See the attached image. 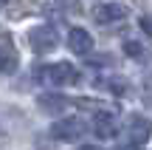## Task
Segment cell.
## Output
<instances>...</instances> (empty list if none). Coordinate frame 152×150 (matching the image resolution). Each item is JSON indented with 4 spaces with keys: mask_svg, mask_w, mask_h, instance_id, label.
<instances>
[{
    "mask_svg": "<svg viewBox=\"0 0 152 150\" xmlns=\"http://www.w3.org/2000/svg\"><path fill=\"white\" fill-rule=\"evenodd\" d=\"M37 77L48 79V82H54V85H76L79 82V71H76L71 62H54V65L37 68Z\"/></svg>",
    "mask_w": 152,
    "mask_h": 150,
    "instance_id": "6da1fadb",
    "label": "cell"
},
{
    "mask_svg": "<svg viewBox=\"0 0 152 150\" xmlns=\"http://www.w3.org/2000/svg\"><path fill=\"white\" fill-rule=\"evenodd\" d=\"M85 122L82 119H76V116H71V119H59V122L51 128V136H54L56 142H76V139H82L85 136Z\"/></svg>",
    "mask_w": 152,
    "mask_h": 150,
    "instance_id": "7a4b0ae2",
    "label": "cell"
},
{
    "mask_svg": "<svg viewBox=\"0 0 152 150\" xmlns=\"http://www.w3.org/2000/svg\"><path fill=\"white\" fill-rule=\"evenodd\" d=\"M28 43H31V48L37 51V54H45V51H54L59 40H56V31L51 26H37L28 34Z\"/></svg>",
    "mask_w": 152,
    "mask_h": 150,
    "instance_id": "3957f363",
    "label": "cell"
},
{
    "mask_svg": "<svg viewBox=\"0 0 152 150\" xmlns=\"http://www.w3.org/2000/svg\"><path fill=\"white\" fill-rule=\"evenodd\" d=\"M68 48L73 51V54H90L93 51V37L87 28H79L73 26L71 31H68Z\"/></svg>",
    "mask_w": 152,
    "mask_h": 150,
    "instance_id": "277c9868",
    "label": "cell"
},
{
    "mask_svg": "<svg viewBox=\"0 0 152 150\" xmlns=\"http://www.w3.org/2000/svg\"><path fill=\"white\" fill-rule=\"evenodd\" d=\"M127 17V9L121 3H102V6H96L93 9V20L96 23H118V20H124Z\"/></svg>",
    "mask_w": 152,
    "mask_h": 150,
    "instance_id": "5b68a950",
    "label": "cell"
},
{
    "mask_svg": "<svg viewBox=\"0 0 152 150\" xmlns=\"http://www.w3.org/2000/svg\"><path fill=\"white\" fill-rule=\"evenodd\" d=\"M93 133H96L99 139H113V136L118 133V125H115L113 113L96 111V116H93Z\"/></svg>",
    "mask_w": 152,
    "mask_h": 150,
    "instance_id": "8992f818",
    "label": "cell"
},
{
    "mask_svg": "<svg viewBox=\"0 0 152 150\" xmlns=\"http://www.w3.org/2000/svg\"><path fill=\"white\" fill-rule=\"evenodd\" d=\"M127 130H130L132 142H138V145H141V142H147L149 136H152V122H149L147 116H132Z\"/></svg>",
    "mask_w": 152,
    "mask_h": 150,
    "instance_id": "52a82bcc",
    "label": "cell"
},
{
    "mask_svg": "<svg viewBox=\"0 0 152 150\" xmlns=\"http://www.w3.org/2000/svg\"><path fill=\"white\" fill-rule=\"evenodd\" d=\"M37 102H39V108H42L45 113H59V111H65V105H68V99L62 94H42Z\"/></svg>",
    "mask_w": 152,
    "mask_h": 150,
    "instance_id": "ba28073f",
    "label": "cell"
},
{
    "mask_svg": "<svg viewBox=\"0 0 152 150\" xmlns=\"http://www.w3.org/2000/svg\"><path fill=\"white\" fill-rule=\"evenodd\" d=\"M17 71V54L9 45V40H3V48H0V74H14Z\"/></svg>",
    "mask_w": 152,
    "mask_h": 150,
    "instance_id": "9c48e42d",
    "label": "cell"
},
{
    "mask_svg": "<svg viewBox=\"0 0 152 150\" xmlns=\"http://www.w3.org/2000/svg\"><path fill=\"white\" fill-rule=\"evenodd\" d=\"M124 51H127V57H135V60H144V54H147V48H144L141 43H135V40H127Z\"/></svg>",
    "mask_w": 152,
    "mask_h": 150,
    "instance_id": "30bf717a",
    "label": "cell"
},
{
    "mask_svg": "<svg viewBox=\"0 0 152 150\" xmlns=\"http://www.w3.org/2000/svg\"><path fill=\"white\" fill-rule=\"evenodd\" d=\"M107 88L113 91V94H127V79H121V77H115V79H107Z\"/></svg>",
    "mask_w": 152,
    "mask_h": 150,
    "instance_id": "8fae6325",
    "label": "cell"
},
{
    "mask_svg": "<svg viewBox=\"0 0 152 150\" xmlns=\"http://www.w3.org/2000/svg\"><path fill=\"white\" fill-rule=\"evenodd\" d=\"M62 6H65V9H76V6H79V0H59Z\"/></svg>",
    "mask_w": 152,
    "mask_h": 150,
    "instance_id": "7c38bea8",
    "label": "cell"
},
{
    "mask_svg": "<svg viewBox=\"0 0 152 150\" xmlns=\"http://www.w3.org/2000/svg\"><path fill=\"white\" fill-rule=\"evenodd\" d=\"M118 150H141V145H138V142H132V145H121Z\"/></svg>",
    "mask_w": 152,
    "mask_h": 150,
    "instance_id": "4fadbf2b",
    "label": "cell"
},
{
    "mask_svg": "<svg viewBox=\"0 0 152 150\" xmlns=\"http://www.w3.org/2000/svg\"><path fill=\"white\" fill-rule=\"evenodd\" d=\"M79 150H102V147H93V145H85V147H79Z\"/></svg>",
    "mask_w": 152,
    "mask_h": 150,
    "instance_id": "5bb4252c",
    "label": "cell"
},
{
    "mask_svg": "<svg viewBox=\"0 0 152 150\" xmlns=\"http://www.w3.org/2000/svg\"><path fill=\"white\" fill-rule=\"evenodd\" d=\"M0 6H6V0H0Z\"/></svg>",
    "mask_w": 152,
    "mask_h": 150,
    "instance_id": "9a60e30c",
    "label": "cell"
}]
</instances>
